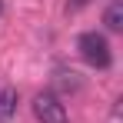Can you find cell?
I'll return each mask as SVG.
<instances>
[{
  "mask_svg": "<svg viewBox=\"0 0 123 123\" xmlns=\"http://www.w3.org/2000/svg\"><path fill=\"white\" fill-rule=\"evenodd\" d=\"M17 103H20V97H17L13 86H3L0 90V123H10L17 117Z\"/></svg>",
  "mask_w": 123,
  "mask_h": 123,
  "instance_id": "obj_3",
  "label": "cell"
},
{
  "mask_svg": "<svg viewBox=\"0 0 123 123\" xmlns=\"http://www.w3.org/2000/svg\"><path fill=\"white\" fill-rule=\"evenodd\" d=\"M30 106H33V117L40 123H67L70 120V117H67V103H63L57 93H50V90L37 93Z\"/></svg>",
  "mask_w": 123,
  "mask_h": 123,
  "instance_id": "obj_2",
  "label": "cell"
},
{
  "mask_svg": "<svg viewBox=\"0 0 123 123\" xmlns=\"http://www.w3.org/2000/svg\"><path fill=\"white\" fill-rule=\"evenodd\" d=\"M0 17H3V0H0Z\"/></svg>",
  "mask_w": 123,
  "mask_h": 123,
  "instance_id": "obj_7",
  "label": "cell"
},
{
  "mask_svg": "<svg viewBox=\"0 0 123 123\" xmlns=\"http://www.w3.org/2000/svg\"><path fill=\"white\" fill-rule=\"evenodd\" d=\"M103 23H106V30H123V3H120V0H113V3L106 7Z\"/></svg>",
  "mask_w": 123,
  "mask_h": 123,
  "instance_id": "obj_4",
  "label": "cell"
},
{
  "mask_svg": "<svg viewBox=\"0 0 123 123\" xmlns=\"http://www.w3.org/2000/svg\"><path fill=\"white\" fill-rule=\"evenodd\" d=\"M57 83H60L63 90H77V86H80V80H77L73 70H70V73H67V70H57Z\"/></svg>",
  "mask_w": 123,
  "mask_h": 123,
  "instance_id": "obj_5",
  "label": "cell"
},
{
  "mask_svg": "<svg viewBox=\"0 0 123 123\" xmlns=\"http://www.w3.org/2000/svg\"><path fill=\"white\" fill-rule=\"evenodd\" d=\"M90 0H67V13H77V10H83Z\"/></svg>",
  "mask_w": 123,
  "mask_h": 123,
  "instance_id": "obj_6",
  "label": "cell"
},
{
  "mask_svg": "<svg viewBox=\"0 0 123 123\" xmlns=\"http://www.w3.org/2000/svg\"><path fill=\"white\" fill-rule=\"evenodd\" d=\"M77 50H80V57L90 67H97V70H106L110 63H113V53H110V40L97 33V30H86L77 37Z\"/></svg>",
  "mask_w": 123,
  "mask_h": 123,
  "instance_id": "obj_1",
  "label": "cell"
}]
</instances>
